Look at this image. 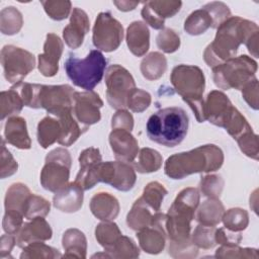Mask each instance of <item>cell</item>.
Here are the masks:
<instances>
[{
	"instance_id": "obj_9",
	"label": "cell",
	"mask_w": 259,
	"mask_h": 259,
	"mask_svg": "<svg viewBox=\"0 0 259 259\" xmlns=\"http://www.w3.org/2000/svg\"><path fill=\"white\" fill-rule=\"evenodd\" d=\"M1 64L5 79L11 84L21 83L35 65L34 56L15 46H4L1 50Z\"/></svg>"
},
{
	"instance_id": "obj_28",
	"label": "cell",
	"mask_w": 259,
	"mask_h": 259,
	"mask_svg": "<svg viewBox=\"0 0 259 259\" xmlns=\"http://www.w3.org/2000/svg\"><path fill=\"white\" fill-rule=\"evenodd\" d=\"M62 245L65 250L64 257L86 258L87 240L80 230L68 229L63 235Z\"/></svg>"
},
{
	"instance_id": "obj_38",
	"label": "cell",
	"mask_w": 259,
	"mask_h": 259,
	"mask_svg": "<svg viewBox=\"0 0 259 259\" xmlns=\"http://www.w3.org/2000/svg\"><path fill=\"white\" fill-rule=\"evenodd\" d=\"M23 24L22 14L13 6L5 7L0 12V30L3 34L17 33Z\"/></svg>"
},
{
	"instance_id": "obj_14",
	"label": "cell",
	"mask_w": 259,
	"mask_h": 259,
	"mask_svg": "<svg viewBox=\"0 0 259 259\" xmlns=\"http://www.w3.org/2000/svg\"><path fill=\"white\" fill-rule=\"evenodd\" d=\"M73 100V113L81 125L88 128L89 125L100 120V108L103 106V101L96 92L75 91Z\"/></svg>"
},
{
	"instance_id": "obj_11",
	"label": "cell",
	"mask_w": 259,
	"mask_h": 259,
	"mask_svg": "<svg viewBox=\"0 0 259 259\" xmlns=\"http://www.w3.org/2000/svg\"><path fill=\"white\" fill-rule=\"evenodd\" d=\"M74 90L70 85L38 84L36 108H45L49 113L59 117L73 109Z\"/></svg>"
},
{
	"instance_id": "obj_21",
	"label": "cell",
	"mask_w": 259,
	"mask_h": 259,
	"mask_svg": "<svg viewBox=\"0 0 259 259\" xmlns=\"http://www.w3.org/2000/svg\"><path fill=\"white\" fill-rule=\"evenodd\" d=\"M89 28L90 21L87 13L79 7H75L72 11L69 24L63 29V37L67 46L73 50L78 49L82 45Z\"/></svg>"
},
{
	"instance_id": "obj_31",
	"label": "cell",
	"mask_w": 259,
	"mask_h": 259,
	"mask_svg": "<svg viewBox=\"0 0 259 259\" xmlns=\"http://www.w3.org/2000/svg\"><path fill=\"white\" fill-rule=\"evenodd\" d=\"M155 211L150 208L141 198H138L126 215L127 226L135 231H140L151 225Z\"/></svg>"
},
{
	"instance_id": "obj_23",
	"label": "cell",
	"mask_w": 259,
	"mask_h": 259,
	"mask_svg": "<svg viewBox=\"0 0 259 259\" xmlns=\"http://www.w3.org/2000/svg\"><path fill=\"white\" fill-rule=\"evenodd\" d=\"M83 191L84 190L77 183H68L55 192L53 204L63 212H76L83 204Z\"/></svg>"
},
{
	"instance_id": "obj_22",
	"label": "cell",
	"mask_w": 259,
	"mask_h": 259,
	"mask_svg": "<svg viewBox=\"0 0 259 259\" xmlns=\"http://www.w3.org/2000/svg\"><path fill=\"white\" fill-rule=\"evenodd\" d=\"M52 235L53 232L49 223L42 217L34 218L27 223H23L22 227L15 235L16 244L23 249L30 243L50 240Z\"/></svg>"
},
{
	"instance_id": "obj_48",
	"label": "cell",
	"mask_w": 259,
	"mask_h": 259,
	"mask_svg": "<svg viewBox=\"0 0 259 259\" xmlns=\"http://www.w3.org/2000/svg\"><path fill=\"white\" fill-rule=\"evenodd\" d=\"M237 143L241 151L248 157L258 160L259 155V145H258V136L253 133L252 128L241 135L237 140Z\"/></svg>"
},
{
	"instance_id": "obj_45",
	"label": "cell",
	"mask_w": 259,
	"mask_h": 259,
	"mask_svg": "<svg viewBox=\"0 0 259 259\" xmlns=\"http://www.w3.org/2000/svg\"><path fill=\"white\" fill-rule=\"evenodd\" d=\"M224 128L228 132V134L233 137L234 140H237L241 135L251 130L252 127L248 123L247 119L241 114V112L235 107L228 121L226 122Z\"/></svg>"
},
{
	"instance_id": "obj_16",
	"label": "cell",
	"mask_w": 259,
	"mask_h": 259,
	"mask_svg": "<svg viewBox=\"0 0 259 259\" xmlns=\"http://www.w3.org/2000/svg\"><path fill=\"white\" fill-rule=\"evenodd\" d=\"M102 162L101 154L97 148H87L79 156L80 170L76 176L77 183L83 190H88L99 182L98 171Z\"/></svg>"
},
{
	"instance_id": "obj_56",
	"label": "cell",
	"mask_w": 259,
	"mask_h": 259,
	"mask_svg": "<svg viewBox=\"0 0 259 259\" xmlns=\"http://www.w3.org/2000/svg\"><path fill=\"white\" fill-rule=\"evenodd\" d=\"M242 96L250 107L258 109V80L253 78L242 89Z\"/></svg>"
},
{
	"instance_id": "obj_49",
	"label": "cell",
	"mask_w": 259,
	"mask_h": 259,
	"mask_svg": "<svg viewBox=\"0 0 259 259\" xmlns=\"http://www.w3.org/2000/svg\"><path fill=\"white\" fill-rule=\"evenodd\" d=\"M224 184L225 182L220 175H205L200 180V190L203 195L209 198H219Z\"/></svg>"
},
{
	"instance_id": "obj_2",
	"label": "cell",
	"mask_w": 259,
	"mask_h": 259,
	"mask_svg": "<svg viewBox=\"0 0 259 259\" xmlns=\"http://www.w3.org/2000/svg\"><path fill=\"white\" fill-rule=\"evenodd\" d=\"M199 204V192L194 187L182 189L166 214L169 254L174 258L187 256L195 247L190 238V223Z\"/></svg>"
},
{
	"instance_id": "obj_33",
	"label": "cell",
	"mask_w": 259,
	"mask_h": 259,
	"mask_svg": "<svg viewBox=\"0 0 259 259\" xmlns=\"http://www.w3.org/2000/svg\"><path fill=\"white\" fill-rule=\"evenodd\" d=\"M61 136V124L59 119L52 116L44 117L37 124V142L47 149L55 142H58Z\"/></svg>"
},
{
	"instance_id": "obj_36",
	"label": "cell",
	"mask_w": 259,
	"mask_h": 259,
	"mask_svg": "<svg viewBox=\"0 0 259 259\" xmlns=\"http://www.w3.org/2000/svg\"><path fill=\"white\" fill-rule=\"evenodd\" d=\"M161 154L151 148H143L138 154V160L134 161V168L140 173H152L158 171L162 166Z\"/></svg>"
},
{
	"instance_id": "obj_50",
	"label": "cell",
	"mask_w": 259,
	"mask_h": 259,
	"mask_svg": "<svg viewBox=\"0 0 259 259\" xmlns=\"http://www.w3.org/2000/svg\"><path fill=\"white\" fill-rule=\"evenodd\" d=\"M257 249L241 248L235 246H221L217 249L214 257L217 258H258Z\"/></svg>"
},
{
	"instance_id": "obj_19",
	"label": "cell",
	"mask_w": 259,
	"mask_h": 259,
	"mask_svg": "<svg viewBox=\"0 0 259 259\" xmlns=\"http://www.w3.org/2000/svg\"><path fill=\"white\" fill-rule=\"evenodd\" d=\"M63 41L55 33H48L44 45V53L38 55V70L46 77L58 73L59 61L63 53Z\"/></svg>"
},
{
	"instance_id": "obj_58",
	"label": "cell",
	"mask_w": 259,
	"mask_h": 259,
	"mask_svg": "<svg viewBox=\"0 0 259 259\" xmlns=\"http://www.w3.org/2000/svg\"><path fill=\"white\" fill-rule=\"evenodd\" d=\"M15 244H16L15 235H12V234L2 235L0 240V257L2 259L7 256L9 257L10 252L13 249Z\"/></svg>"
},
{
	"instance_id": "obj_26",
	"label": "cell",
	"mask_w": 259,
	"mask_h": 259,
	"mask_svg": "<svg viewBox=\"0 0 259 259\" xmlns=\"http://www.w3.org/2000/svg\"><path fill=\"white\" fill-rule=\"evenodd\" d=\"M90 209L93 215L101 221H113L118 215L119 203L110 193L99 192L91 198Z\"/></svg>"
},
{
	"instance_id": "obj_35",
	"label": "cell",
	"mask_w": 259,
	"mask_h": 259,
	"mask_svg": "<svg viewBox=\"0 0 259 259\" xmlns=\"http://www.w3.org/2000/svg\"><path fill=\"white\" fill-rule=\"evenodd\" d=\"M23 105V100L14 85L9 90L2 91L0 94L1 119H4L5 117H11L19 113Z\"/></svg>"
},
{
	"instance_id": "obj_10",
	"label": "cell",
	"mask_w": 259,
	"mask_h": 259,
	"mask_svg": "<svg viewBox=\"0 0 259 259\" xmlns=\"http://www.w3.org/2000/svg\"><path fill=\"white\" fill-rule=\"evenodd\" d=\"M106 99L109 105L117 110L125 109L126 99L136 88L132 74L120 65H111L105 74Z\"/></svg>"
},
{
	"instance_id": "obj_29",
	"label": "cell",
	"mask_w": 259,
	"mask_h": 259,
	"mask_svg": "<svg viewBox=\"0 0 259 259\" xmlns=\"http://www.w3.org/2000/svg\"><path fill=\"white\" fill-rule=\"evenodd\" d=\"M31 192L26 185L22 183L12 184L5 195V211L17 212L24 217L26 202Z\"/></svg>"
},
{
	"instance_id": "obj_46",
	"label": "cell",
	"mask_w": 259,
	"mask_h": 259,
	"mask_svg": "<svg viewBox=\"0 0 259 259\" xmlns=\"http://www.w3.org/2000/svg\"><path fill=\"white\" fill-rule=\"evenodd\" d=\"M47 14L54 20H63L68 17L71 11V2L63 0L41 1Z\"/></svg>"
},
{
	"instance_id": "obj_5",
	"label": "cell",
	"mask_w": 259,
	"mask_h": 259,
	"mask_svg": "<svg viewBox=\"0 0 259 259\" xmlns=\"http://www.w3.org/2000/svg\"><path fill=\"white\" fill-rule=\"evenodd\" d=\"M170 81L175 91L190 106L197 121H205L203 111L205 78L202 70L197 66L178 65L173 68Z\"/></svg>"
},
{
	"instance_id": "obj_12",
	"label": "cell",
	"mask_w": 259,
	"mask_h": 259,
	"mask_svg": "<svg viewBox=\"0 0 259 259\" xmlns=\"http://www.w3.org/2000/svg\"><path fill=\"white\" fill-rule=\"evenodd\" d=\"M123 38V27L109 12H100L93 26V45L103 51H115Z\"/></svg>"
},
{
	"instance_id": "obj_55",
	"label": "cell",
	"mask_w": 259,
	"mask_h": 259,
	"mask_svg": "<svg viewBox=\"0 0 259 259\" xmlns=\"http://www.w3.org/2000/svg\"><path fill=\"white\" fill-rule=\"evenodd\" d=\"M23 215L13 212V211H5L2 221V227L5 233L16 235L20 228L23 225Z\"/></svg>"
},
{
	"instance_id": "obj_4",
	"label": "cell",
	"mask_w": 259,
	"mask_h": 259,
	"mask_svg": "<svg viewBox=\"0 0 259 259\" xmlns=\"http://www.w3.org/2000/svg\"><path fill=\"white\" fill-rule=\"evenodd\" d=\"M188 116L181 107H166L153 113L146 125L148 138L165 147H175L187 135Z\"/></svg>"
},
{
	"instance_id": "obj_25",
	"label": "cell",
	"mask_w": 259,
	"mask_h": 259,
	"mask_svg": "<svg viewBox=\"0 0 259 259\" xmlns=\"http://www.w3.org/2000/svg\"><path fill=\"white\" fill-rule=\"evenodd\" d=\"M126 44L137 57L144 56L150 48V31L143 21L132 22L126 29Z\"/></svg>"
},
{
	"instance_id": "obj_24",
	"label": "cell",
	"mask_w": 259,
	"mask_h": 259,
	"mask_svg": "<svg viewBox=\"0 0 259 259\" xmlns=\"http://www.w3.org/2000/svg\"><path fill=\"white\" fill-rule=\"evenodd\" d=\"M4 137L8 144L22 150L31 147V140L27 133L24 118L14 115L7 119L4 127Z\"/></svg>"
},
{
	"instance_id": "obj_13",
	"label": "cell",
	"mask_w": 259,
	"mask_h": 259,
	"mask_svg": "<svg viewBox=\"0 0 259 259\" xmlns=\"http://www.w3.org/2000/svg\"><path fill=\"white\" fill-rule=\"evenodd\" d=\"M99 182L111 185L119 191L131 190L137 180L135 169L123 161L101 162L98 171Z\"/></svg>"
},
{
	"instance_id": "obj_42",
	"label": "cell",
	"mask_w": 259,
	"mask_h": 259,
	"mask_svg": "<svg viewBox=\"0 0 259 259\" xmlns=\"http://www.w3.org/2000/svg\"><path fill=\"white\" fill-rule=\"evenodd\" d=\"M59 250L44 244L41 241L33 242L26 245L20 255V258H61Z\"/></svg>"
},
{
	"instance_id": "obj_53",
	"label": "cell",
	"mask_w": 259,
	"mask_h": 259,
	"mask_svg": "<svg viewBox=\"0 0 259 259\" xmlns=\"http://www.w3.org/2000/svg\"><path fill=\"white\" fill-rule=\"evenodd\" d=\"M18 168L17 162L12 157L11 153L6 149L5 142L2 139L1 143V162H0V177L3 179L13 175Z\"/></svg>"
},
{
	"instance_id": "obj_51",
	"label": "cell",
	"mask_w": 259,
	"mask_h": 259,
	"mask_svg": "<svg viewBox=\"0 0 259 259\" xmlns=\"http://www.w3.org/2000/svg\"><path fill=\"white\" fill-rule=\"evenodd\" d=\"M151 104V95L149 92L135 88L130 93L126 99V107H128L134 112H143Z\"/></svg>"
},
{
	"instance_id": "obj_41",
	"label": "cell",
	"mask_w": 259,
	"mask_h": 259,
	"mask_svg": "<svg viewBox=\"0 0 259 259\" xmlns=\"http://www.w3.org/2000/svg\"><path fill=\"white\" fill-rule=\"evenodd\" d=\"M222 221L227 229L235 232H241L248 227L249 215L245 209L235 207L224 212Z\"/></svg>"
},
{
	"instance_id": "obj_32",
	"label": "cell",
	"mask_w": 259,
	"mask_h": 259,
	"mask_svg": "<svg viewBox=\"0 0 259 259\" xmlns=\"http://www.w3.org/2000/svg\"><path fill=\"white\" fill-rule=\"evenodd\" d=\"M167 69V60L159 52H152L146 56L141 63L142 75L150 80H157L163 76Z\"/></svg>"
},
{
	"instance_id": "obj_43",
	"label": "cell",
	"mask_w": 259,
	"mask_h": 259,
	"mask_svg": "<svg viewBox=\"0 0 259 259\" xmlns=\"http://www.w3.org/2000/svg\"><path fill=\"white\" fill-rule=\"evenodd\" d=\"M50 207L51 204L47 199L31 193L26 202L24 218L27 220H32L38 217L45 218L50 212Z\"/></svg>"
},
{
	"instance_id": "obj_47",
	"label": "cell",
	"mask_w": 259,
	"mask_h": 259,
	"mask_svg": "<svg viewBox=\"0 0 259 259\" xmlns=\"http://www.w3.org/2000/svg\"><path fill=\"white\" fill-rule=\"evenodd\" d=\"M157 46L164 53L171 54L176 52L180 47L179 35L171 28H164L157 35Z\"/></svg>"
},
{
	"instance_id": "obj_17",
	"label": "cell",
	"mask_w": 259,
	"mask_h": 259,
	"mask_svg": "<svg viewBox=\"0 0 259 259\" xmlns=\"http://www.w3.org/2000/svg\"><path fill=\"white\" fill-rule=\"evenodd\" d=\"M235 106L228 96L219 90L210 91L204 101V117L210 123L224 127L231 116Z\"/></svg>"
},
{
	"instance_id": "obj_15",
	"label": "cell",
	"mask_w": 259,
	"mask_h": 259,
	"mask_svg": "<svg viewBox=\"0 0 259 259\" xmlns=\"http://www.w3.org/2000/svg\"><path fill=\"white\" fill-rule=\"evenodd\" d=\"M166 214L155 212L150 226L137 233L140 247L149 254H159L166 244Z\"/></svg>"
},
{
	"instance_id": "obj_52",
	"label": "cell",
	"mask_w": 259,
	"mask_h": 259,
	"mask_svg": "<svg viewBox=\"0 0 259 259\" xmlns=\"http://www.w3.org/2000/svg\"><path fill=\"white\" fill-rule=\"evenodd\" d=\"M203 7L207 9V11L210 13L212 17L213 28H218L224 21L231 17V11L229 7L223 2L213 1L205 4Z\"/></svg>"
},
{
	"instance_id": "obj_40",
	"label": "cell",
	"mask_w": 259,
	"mask_h": 259,
	"mask_svg": "<svg viewBox=\"0 0 259 259\" xmlns=\"http://www.w3.org/2000/svg\"><path fill=\"white\" fill-rule=\"evenodd\" d=\"M105 253V257L137 258L140 256V249L131 238L121 235L113 247Z\"/></svg>"
},
{
	"instance_id": "obj_39",
	"label": "cell",
	"mask_w": 259,
	"mask_h": 259,
	"mask_svg": "<svg viewBox=\"0 0 259 259\" xmlns=\"http://www.w3.org/2000/svg\"><path fill=\"white\" fill-rule=\"evenodd\" d=\"M166 194H167V189L161 183L157 181H153L147 184L140 198L150 208H152L155 212H157L160 210L163 198L165 197Z\"/></svg>"
},
{
	"instance_id": "obj_18",
	"label": "cell",
	"mask_w": 259,
	"mask_h": 259,
	"mask_svg": "<svg viewBox=\"0 0 259 259\" xmlns=\"http://www.w3.org/2000/svg\"><path fill=\"white\" fill-rule=\"evenodd\" d=\"M181 5V1H147L144 3L141 14L154 29H163L165 19L174 16Z\"/></svg>"
},
{
	"instance_id": "obj_44",
	"label": "cell",
	"mask_w": 259,
	"mask_h": 259,
	"mask_svg": "<svg viewBox=\"0 0 259 259\" xmlns=\"http://www.w3.org/2000/svg\"><path fill=\"white\" fill-rule=\"evenodd\" d=\"M215 227L211 226H204V225H198L192 236L191 241L197 248L202 249H210L215 246V240H214V233H215Z\"/></svg>"
},
{
	"instance_id": "obj_7",
	"label": "cell",
	"mask_w": 259,
	"mask_h": 259,
	"mask_svg": "<svg viewBox=\"0 0 259 259\" xmlns=\"http://www.w3.org/2000/svg\"><path fill=\"white\" fill-rule=\"evenodd\" d=\"M256 71V61L246 55H241L212 68V78L214 84L221 89L241 90L248 82L255 78Z\"/></svg>"
},
{
	"instance_id": "obj_27",
	"label": "cell",
	"mask_w": 259,
	"mask_h": 259,
	"mask_svg": "<svg viewBox=\"0 0 259 259\" xmlns=\"http://www.w3.org/2000/svg\"><path fill=\"white\" fill-rule=\"evenodd\" d=\"M73 109L60 115L59 121L61 124V136L58 143L62 146L68 147L74 144L78 138L88 128L81 125L73 116Z\"/></svg>"
},
{
	"instance_id": "obj_30",
	"label": "cell",
	"mask_w": 259,
	"mask_h": 259,
	"mask_svg": "<svg viewBox=\"0 0 259 259\" xmlns=\"http://www.w3.org/2000/svg\"><path fill=\"white\" fill-rule=\"evenodd\" d=\"M225 207L218 198L205 200L196 211V221L200 225L215 227L222 221Z\"/></svg>"
},
{
	"instance_id": "obj_59",
	"label": "cell",
	"mask_w": 259,
	"mask_h": 259,
	"mask_svg": "<svg viewBox=\"0 0 259 259\" xmlns=\"http://www.w3.org/2000/svg\"><path fill=\"white\" fill-rule=\"evenodd\" d=\"M113 4L120 11H130V10L135 9L139 5V2H137V1H135V2H133V1H113Z\"/></svg>"
},
{
	"instance_id": "obj_1",
	"label": "cell",
	"mask_w": 259,
	"mask_h": 259,
	"mask_svg": "<svg viewBox=\"0 0 259 259\" xmlns=\"http://www.w3.org/2000/svg\"><path fill=\"white\" fill-rule=\"evenodd\" d=\"M258 32L255 22L239 16H231L219 27L215 37L204 53L203 59L208 67L214 68L234 58L241 44H245L249 53L258 58Z\"/></svg>"
},
{
	"instance_id": "obj_8",
	"label": "cell",
	"mask_w": 259,
	"mask_h": 259,
	"mask_svg": "<svg viewBox=\"0 0 259 259\" xmlns=\"http://www.w3.org/2000/svg\"><path fill=\"white\" fill-rule=\"evenodd\" d=\"M71 155L65 148H57L51 151L47 157L40 172V183L49 191L57 192L68 184Z\"/></svg>"
},
{
	"instance_id": "obj_34",
	"label": "cell",
	"mask_w": 259,
	"mask_h": 259,
	"mask_svg": "<svg viewBox=\"0 0 259 259\" xmlns=\"http://www.w3.org/2000/svg\"><path fill=\"white\" fill-rule=\"evenodd\" d=\"M213 26V20L210 13L203 6L193 11L184 22V30L191 35H198L205 32Z\"/></svg>"
},
{
	"instance_id": "obj_6",
	"label": "cell",
	"mask_w": 259,
	"mask_h": 259,
	"mask_svg": "<svg viewBox=\"0 0 259 259\" xmlns=\"http://www.w3.org/2000/svg\"><path fill=\"white\" fill-rule=\"evenodd\" d=\"M106 67V59L98 50H92L85 59L70 57L65 62V71L74 85L92 91L102 80Z\"/></svg>"
},
{
	"instance_id": "obj_57",
	"label": "cell",
	"mask_w": 259,
	"mask_h": 259,
	"mask_svg": "<svg viewBox=\"0 0 259 259\" xmlns=\"http://www.w3.org/2000/svg\"><path fill=\"white\" fill-rule=\"evenodd\" d=\"M111 127L114 128H122L132 132L134 127V118L133 115L125 109L117 110L116 113L111 118Z\"/></svg>"
},
{
	"instance_id": "obj_54",
	"label": "cell",
	"mask_w": 259,
	"mask_h": 259,
	"mask_svg": "<svg viewBox=\"0 0 259 259\" xmlns=\"http://www.w3.org/2000/svg\"><path fill=\"white\" fill-rule=\"evenodd\" d=\"M214 240L215 244H220L222 246H235L241 243L242 235L241 232H235L224 227L215 230Z\"/></svg>"
},
{
	"instance_id": "obj_3",
	"label": "cell",
	"mask_w": 259,
	"mask_h": 259,
	"mask_svg": "<svg viewBox=\"0 0 259 259\" xmlns=\"http://www.w3.org/2000/svg\"><path fill=\"white\" fill-rule=\"evenodd\" d=\"M223 163L224 153L221 148L207 144L170 156L165 162L164 171L172 179H183L194 173L215 171Z\"/></svg>"
},
{
	"instance_id": "obj_37",
	"label": "cell",
	"mask_w": 259,
	"mask_h": 259,
	"mask_svg": "<svg viewBox=\"0 0 259 259\" xmlns=\"http://www.w3.org/2000/svg\"><path fill=\"white\" fill-rule=\"evenodd\" d=\"M117 225L111 221H106L97 225L95 229V238L104 248V252L109 251L121 236Z\"/></svg>"
},
{
	"instance_id": "obj_20",
	"label": "cell",
	"mask_w": 259,
	"mask_h": 259,
	"mask_svg": "<svg viewBox=\"0 0 259 259\" xmlns=\"http://www.w3.org/2000/svg\"><path fill=\"white\" fill-rule=\"evenodd\" d=\"M109 144L118 161L134 162L138 156L139 144L127 130L114 128L109 135Z\"/></svg>"
}]
</instances>
